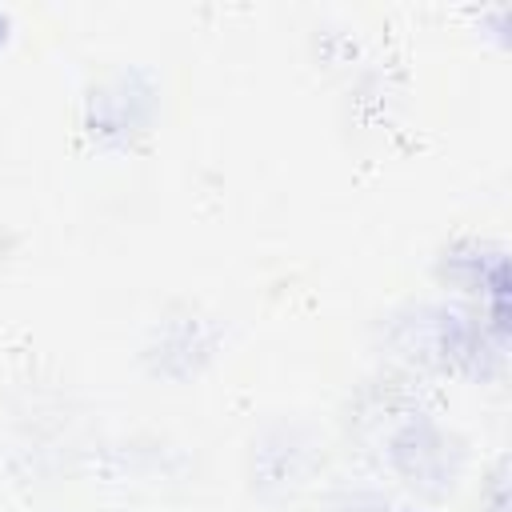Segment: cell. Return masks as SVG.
Masks as SVG:
<instances>
[]
</instances>
